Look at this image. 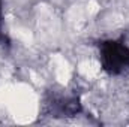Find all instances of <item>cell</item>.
Segmentation results:
<instances>
[{
    "label": "cell",
    "mask_w": 129,
    "mask_h": 127,
    "mask_svg": "<svg viewBox=\"0 0 129 127\" xmlns=\"http://www.w3.org/2000/svg\"><path fill=\"white\" fill-rule=\"evenodd\" d=\"M99 60L110 75H120L129 69V46L122 40L108 39L99 43Z\"/></svg>",
    "instance_id": "1"
},
{
    "label": "cell",
    "mask_w": 129,
    "mask_h": 127,
    "mask_svg": "<svg viewBox=\"0 0 129 127\" xmlns=\"http://www.w3.org/2000/svg\"><path fill=\"white\" fill-rule=\"evenodd\" d=\"M0 14H2V3H0Z\"/></svg>",
    "instance_id": "2"
}]
</instances>
